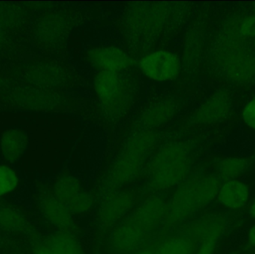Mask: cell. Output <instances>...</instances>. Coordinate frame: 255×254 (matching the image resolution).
<instances>
[{
	"mask_svg": "<svg viewBox=\"0 0 255 254\" xmlns=\"http://www.w3.org/2000/svg\"><path fill=\"white\" fill-rule=\"evenodd\" d=\"M245 244L249 249L255 251V222L247 228L245 234Z\"/></svg>",
	"mask_w": 255,
	"mask_h": 254,
	"instance_id": "cell-25",
	"label": "cell"
},
{
	"mask_svg": "<svg viewBox=\"0 0 255 254\" xmlns=\"http://www.w3.org/2000/svg\"><path fill=\"white\" fill-rule=\"evenodd\" d=\"M94 86L100 101L108 110L115 111L124 107L128 99V88L121 73L100 72Z\"/></svg>",
	"mask_w": 255,
	"mask_h": 254,
	"instance_id": "cell-8",
	"label": "cell"
},
{
	"mask_svg": "<svg viewBox=\"0 0 255 254\" xmlns=\"http://www.w3.org/2000/svg\"><path fill=\"white\" fill-rule=\"evenodd\" d=\"M250 167L251 162L246 157L238 155L225 157L217 163L216 176L221 182L241 179Z\"/></svg>",
	"mask_w": 255,
	"mask_h": 254,
	"instance_id": "cell-16",
	"label": "cell"
},
{
	"mask_svg": "<svg viewBox=\"0 0 255 254\" xmlns=\"http://www.w3.org/2000/svg\"><path fill=\"white\" fill-rule=\"evenodd\" d=\"M241 117L247 128L255 131V97L246 103L241 112Z\"/></svg>",
	"mask_w": 255,
	"mask_h": 254,
	"instance_id": "cell-23",
	"label": "cell"
},
{
	"mask_svg": "<svg viewBox=\"0 0 255 254\" xmlns=\"http://www.w3.org/2000/svg\"><path fill=\"white\" fill-rule=\"evenodd\" d=\"M252 198L250 185L242 179H235L221 182L216 201L223 210L238 213L247 208Z\"/></svg>",
	"mask_w": 255,
	"mask_h": 254,
	"instance_id": "cell-9",
	"label": "cell"
},
{
	"mask_svg": "<svg viewBox=\"0 0 255 254\" xmlns=\"http://www.w3.org/2000/svg\"><path fill=\"white\" fill-rule=\"evenodd\" d=\"M247 213L249 218L251 219L253 222H255V196L252 198L251 201L247 207Z\"/></svg>",
	"mask_w": 255,
	"mask_h": 254,
	"instance_id": "cell-26",
	"label": "cell"
},
{
	"mask_svg": "<svg viewBox=\"0 0 255 254\" xmlns=\"http://www.w3.org/2000/svg\"><path fill=\"white\" fill-rule=\"evenodd\" d=\"M220 183L221 180L216 174L187 178L175 188L166 204V223L176 226L203 211L217 199Z\"/></svg>",
	"mask_w": 255,
	"mask_h": 254,
	"instance_id": "cell-2",
	"label": "cell"
},
{
	"mask_svg": "<svg viewBox=\"0 0 255 254\" xmlns=\"http://www.w3.org/2000/svg\"><path fill=\"white\" fill-rule=\"evenodd\" d=\"M151 133L142 132L129 140L108 174L111 187H121L133 181L142 170L154 143Z\"/></svg>",
	"mask_w": 255,
	"mask_h": 254,
	"instance_id": "cell-5",
	"label": "cell"
},
{
	"mask_svg": "<svg viewBox=\"0 0 255 254\" xmlns=\"http://www.w3.org/2000/svg\"><path fill=\"white\" fill-rule=\"evenodd\" d=\"M28 225L25 215L16 207L4 205L0 207V229L10 233L24 231Z\"/></svg>",
	"mask_w": 255,
	"mask_h": 254,
	"instance_id": "cell-18",
	"label": "cell"
},
{
	"mask_svg": "<svg viewBox=\"0 0 255 254\" xmlns=\"http://www.w3.org/2000/svg\"><path fill=\"white\" fill-rule=\"evenodd\" d=\"M238 33L244 38L255 37V13L245 16L238 25Z\"/></svg>",
	"mask_w": 255,
	"mask_h": 254,
	"instance_id": "cell-22",
	"label": "cell"
},
{
	"mask_svg": "<svg viewBox=\"0 0 255 254\" xmlns=\"http://www.w3.org/2000/svg\"><path fill=\"white\" fill-rule=\"evenodd\" d=\"M22 133L12 131L7 133L1 140V150L2 156L8 162L18 161L23 154L26 142Z\"/></svg>",
	"mask_w": 255,
	"mask_h": 254,
	"instance_id": "cell-19",
	"label": "cell"
},
{
	"mask_svg": "<svg viewBox=\"0 0 255 254\" xmlns=\"http://www.w3.org/2000/svg\"><path fill=\"white\" fill-rule=\"evenodd\" d=\"M134 205V196L127 190L111 194L103 200L98 213L99 222L105 228L115 226L131 211Z\"/></svg>",
	"mask_w": 255,
	"mask_h": 254,
	"instance_id": "cell-11",
	"label": "cell"
},
{
	"mask_svg": "<svg viewBox=\"0 0 255 254\" xmlns=\"http://www.w3.org/2000/svg\"><path fill=\"white\" fill-rule=\"evenodd\" d=\"M190 152L181 143H169L154 155L147 168V182L151 190L164 192L175 189L190 174Z\"/></svg>",
	"mask_w": 255,
	"mask_h": 254,
	"instance_id": "cell-3",
	"label": "cell"
},
{
	"mask_svg": "<svg viewBox=\"0 0 255 254\" xmlns=\"http://www.w3.org/2000/svg\"><path fill=\"white\" fill-rule=\"evenodd\" d=\"M174 107L169 102L160 103L151 107L144 116L147 126H157L164 123L173 116Z\"/></svg>",
	"mask_w": 255,
	"mask_h": 254,
	"instance_id": "cell-21",
	"label": "cell"
},
{
	"mask_svg": "<svg viewBox=\"0 0 255 254\" xmlns=\"http://www.w3.org/2000/svg\"><path fill=\"white\" fill-rule=\"evenodd\" d=\"M38 207L43 218L58 231L70 232L74 225V215L53 193L41 195Z\"/></svg>",
	"mask_w": 255,
	"mask_h": 254,
	"instance_id": "cell-13",
	"label": "cell"
},
{
	"mask_svg": "<svg viewBox=\"0 0 255 254\" xmlns=\"http://www.w3.org/2000/svg\"><path fill=\"white\" fill-rule=\"evenodd\" d=\"M220 242L217 240H204L196 244L194 254H215Z\"/></svg>",
	"mask_w": 255,
	"mask_h": 254,
	"instance_id": "cell-24",
	"label": "cell"
},
{
	"mask_svg": "<svg viewBox=\"0 0 255 254\" xmlns=\"http://www.w3.org/2000/svg\"><path fill=\"white\" fill-rule=\"evenodd\" d=\"M231 109L232 101L229 95L226 92H217L198 108L193 120L200 125H213L227 118Z\"/></svg>",
	"mask_w": 255,
	"mask_h": 254,
	"instance_id": "cell-14",
	"label": "cell"
},
{
	"mask_svg": "<svg viewBox=\"0 0 255 254\" xmlns=\"http://www.w3.org/2000/svg\"><path fill=\"white\" fill-rule=\"evenodd\" d=\"M229 228V220L225 215L211 213L190 224L184 234L190 237L196 244L204 240L220 242L226 235Z\"/></svg>",
	"mask_w": 255,
	"mask_h": 254,
	"instance_id": "cell-10",
	"label": "cell"
},
{
	"mask_svg": "<svg viewBox=\"0 0 255 254\" xmlns=\"http://www.w3.org/2000/svg\"><path fill=\"white\" fill-rule=\"evenodd\" d=\"M166 214V201L157 195L148 197L114 230L109 240L112 250L133 253L164 222Z\"/></svg>",
	"mask_w": 255,
	"mask_h": 254,
	"instance_id": "cell-1",
	"label": "cell"
},
{
	"mask_svg": "<svg viewBox=\"0 0 255 254\" xmlns=\"http://www.w3.org/2000/svg\"><path fill=\"white\" fill-rule=\"evenodd\" d=\"M133 254H154V252H153V249H142V250L137 251Z\"/></svg>",
	"mask_w": 255,
	"mask_h": 254,
	"instance_id": "cell-27",
	"label": "cell"
},
{
	"mask_svg": "<svg viewBox=\"0 0 255 254\" xmlns=\"http://www.w3.org/2000/svg\"><path fill=\"white\" fill-rule=\"evenodd\" d=\"M239 33H227L217 43L215 57L222 73L235 83L255 80V52L246 46Z\"/></svg>",
	"mask_w": 255,
	"mask_h": 254,
	"instance_id": "cell-4",
	"label": "cell"
},
{
	"mask_svg": "<svg viewBox=\"0 0 255 254\" xmlns=\"http://www.w3.org/2000/svg\"><path fill=\"white\" fill-rule=\"evenodd\" d=\"M253 47H254L255 52V37L253 38Z\"/></svg>",
	"mask_w": 255,
	"mask_h": 254,
	"instance_id": "cell-28",
	"label": "cell"
},
{
	"mask_svg": "<svg viewBox=\"0 0 255 254\" xmlns=\"http://www.w3.org/2000/svg\"><path fill=\"white\" fill-rule=\"evenodd\" d=\"M33 254H85L78 239L70 232L58 231L37 243Z\"/></svg>",
	"mask_w": 255,
	"mask_h": 254,
	"instance_id": "cell-15",
	"label": "cell"
},
{
	"mask_svg": "<svg viewBox=\"0 0 255 254\" xmlns=\"http://www.w3.org/2000/svg\"><path fill=\"white\" fill-rule=\"evenodd\" d=\"M196 244L185 234L170 236L153 249L154 254H194Z\"/></svg>",
	"mask_w": 255,
	"mask_h": 254,
	"instance_id": "cell-17",
	"label": "cell"
},
{
	"mask_svg": "<svg viewBox=\"0 0 255 254\" xmlns=\"http://www.w3.org/2000/svg\"><path fill=\"white\" fill-rule=\"evenodd\" d=\"M139 67L144 76L156 82H170L177 79L181 70L178 55L168 50L150 52L141 58Z\"/></svg>",
	"mask_w": 255,
	"mask_h": 254,
	"instance_id": "cell-7",
	"label": "cell"
},
{
	"mask_svg": "<svg viewBox=\"0 0 255 254\" xmlns=\"http://www.w3.org/2000/svg\"><path fill=\"white\" fill-rule=\"evenodd\" d=\"M88 60L100 72L121 73L131 65L130 57L120 48L102 46L90 51Z\"/></svg>",
	"mask_w": 255,
	"mask_h": 254,
	"instance_id": "cell-12",
	"label": "cell"
},
{
	"mask_svg": "<svg viewBox=\"0 0 255 254\" xmlns=\"http://www.w3.org/2000/svg\"><path fill=\"white\" fill-rule=\"evenodd\" d=\"M52 193L73 215H82L91 211L93 198L82 183L70 174L61 176L55 180Z\"/></svg>",
	"mask_w": 255,
	"mask_h": 254,
	"instance_id": "cell-6",
	"label": "cell"
},
{
	"mask_svg": "<svg viewBox=\"0 0 255 254\" xmlns=\"http://www.w3.org/2000/svg\"><path fill=\"white\" fill-rule=\"evenodd\" d=\"M17 171L7 165H0V199L11 196L20 187Z\"/></svg>",
	"mask_w": 255,
	"mask_h": 254,
	"instance_id": "cell-20",
	"label": "cell"
}]
</instances>
